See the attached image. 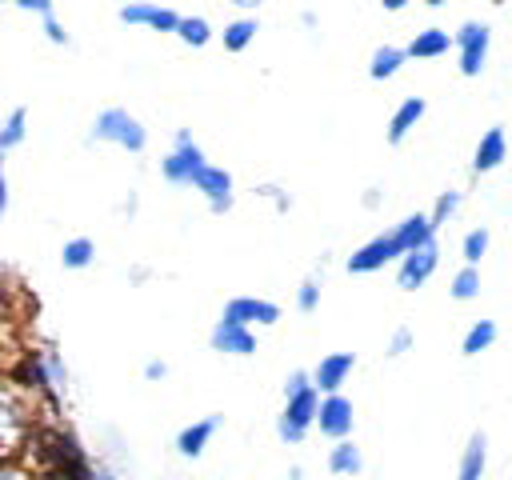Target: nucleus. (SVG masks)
I'll list each match as a JSON object with an SVG mask.
<instances>
[{
	"label": "nucleus",
	"mask_w": 512,
	"mask_h": 480,
	"mask_svg": "<svg viewBox=\"0 0 512 480\" xmlns=\"http://www.w3.org/2000/svg\"><path fill=\"white\" fill-rule=\"evenodd\" d=\"M28 444H32V456H36V468L44 480H84L92 468L80 440L64 428H32Z\"/></svg>",
	"instance_id": "f257e3e1"
},
{
	"label": "nucleus",
	"mask_w": 512,
	"mask_h": 480,
	"mask_svg": "<svg viewBox=\"0 0 512 480\" xmlns=\"http://www.w3.org/2000/svg\"><path fill=\"white\" fill-rule=\"evenodd\" d=\"M316 404H320V392L312 388L308 372H292L284 380V408L276 416V436L284 444H300L308 432H312V416H316Z\"/></svg>",
	"instance_id": "f03ea898"
},
{
	"label": "nucleus",
	"mask_w": 512,
	"mask_h": 480,
	"mask_svg": "<svg viewBox=\"0 0 512 480\" xmlns=\"http://www.w3.org/2000/svg\"><path fill=\"white\" fill-rule=\"evenodd\" d=\"M24 380L36 396H44L52 408L64 400V384H68V368L60 360L56 348H36L28 360H24Z\"/></svg>",
	"instance_id": "7ed1b4c3"
},
{
	"label": "nucleus",
	"mask_w": 512,
	"mask_h": 480,
	"mask_svg": "<svg viewBox=\"0 0 512 480\" xmlns=\"http://www.w3.org/2000/svg\"><path fill=\"white\" fill-rule=\"evenodd\" d=\"M92 140L116 144V148H124V152H144L148 132H144V124H140L128 108H104V112L92 120Z\"/></svg>",
	"instance_id": "20e7f679"
},
{
	"label": "nucleus",
	"mask_w": 512,
	"mask_h": 480,
	"mask_svg": "<svg viewBox=\"0 0 512 480\" xmlns=\"http://www.w3.org/2000/svg\"><path fill=\"white\" fill-rule=\"evenodd\" d=\"M208 160H204V148L192 140V132H176V148L160 160V172H164V180L168 184H176V188H192V180H196V172L204 168Z\"/></svg>",
	"instance_id": "39448f33"
},
{
	"label": "nucleus",
	"mask_w": 512,
	"mask_h": 480,
	"mask_svg": "<svg viewBox=\"0 0 512 480\" xmlns=\"http://www.w3.org/2000/svg\"><path fill=\"white\" fill-rule=\"evenodd\" d=\"M32 424H28V404L20 400L16 388L0 384V456L4 452H16L24 440H28Z\"/></svg>",
	"instance_id": "423d86ee"
},
{
	"label": "nucleus",
	"mask_w": 512,
	"mask_h": 480,
	"mask_svg": "<svg viewBox=\"0 0 512 480\" xmlns=\"http://www.w3.org/2000/svg\"><path fill=\"white\" fill-rule=\"evenodd\" d=\"M400 256H404V248H400L396 232H380V236L364 240V244L348 256V272H352V276H368V272H380L384 264H392V260H400Z\"/></svg>",
	"instance_id": "0eeeda50"
},
{
	"label": "nucleus",
	"mask_w": 512,
	"mask_h": 480,
	"mask_svg": "<svg viewBox=\"0 0 512 480\" xmlns=\"http://www.w3.org/2000/svg\"><path fill=\"white\" fill-rule=\"evenodd\" d=\"M436 268H440V244H436V240H424L420 248H412V252L400 256V264H396V284H400L404 292H416L420 284L432 280Z\"/></svg>",
	"instance_id": "6e6552de"
},
{
	"label": "nucleus",
	"mask_w": 512,
	"mask_h": 480,
	"mask_svg": "<svg viewBox=\"0 0 512 480\" xmlns=\"http://www.w3.org/2000/svg\"><path fill=\"white\" fill-rule=\"evenodd\" d=\"M352 424H356V412H352V400H348V396L328 392V396L316 404L312 428H320V436H328V440H348V436H352Z\"/></svg>",
	"instance_id": "1a4fd4ad"
},
{
	"label": "nucleus",
	"mask_w": 512,
	"mask_h": 480,
	"mask_svg": "<svg viewBox=\"0 0 512 480\" xmlns=\"http://www.w3.org/2000/svg\"><path fill=\"white\" fill-rule=\"evenodd\" d=\"M488 40H492V28H488V24H480V20L460 24V32L452 36V44L460 48V72H464V76H480V72H484Z\"/></svg>",
	"instance_id": "9d476101"
},
{
	"label": "nucleus",
	"mask_w": 512,
	"mask_h": 480,
	"mask_svg": "<svg viewBox=\"0 0 512 480\" xmlns=\"http://www.w3.org/2000/svg\"><path fill=\"white\" fill-rule=\"evenodd\" d=\"M224 320H236L244 328H252V324L256 328H272L280 320V304H272L264 296H232L224 304Z\"/></svg>",
	"instance_id": "9b49d317"
},
{
	"label": "nucleus",
	"mask_w": 512,
	"mask_h": 480,
	"mask_svg": "<svg viewBox=\"0 0 512 480\" xmlns=\"http://www.w3.org/2000/svg\"><path fill=\"white\" fill-rule=\"evenodd\" d=\"M352 368H356V356L352 352H328V356H320V364L308 372V380H312V388L316 392H340L344 388V380L352 376Z\"/></svg>",
	"instance_id": "f8f14e48"
},
{
	"label": "nucleus",
	"mask_w": 512,
	"mask_h": 480,
	"mask_svg": "<svg viewBox=\"0 0 512 480\" xmlns=\"http://www.w3.org/2000/svg\"><path fill=\"white\" fill-rule=\"evenodd\" d=\"M192 188L208 200V208L212 212H228L232 208V176L224 172V168H216V164H204L200 172H196V180H192Z\"/></svg>",
	"instance_id": "ddd939ff"
},
{
	"label": "nucleus",
	"mask_w": 512,
	"mask_h": 480,
	"mask_svg": "<svg viewBox=\"0 0 512 480\" xmlns=\"http://www.w3.org/2000/svg\"><path fill=\"white\" fill-rule=\"evenodd\" d=\"M212 348L216 352H224V356H252L256 352V332L252 328H244V324H236V320H216V328H212Z\"/></svg>",
	"instance_id": "4468645a"
},
{
	"label": "nucleus",
	"mask_w": 512,
	"mask_h": 480,
	"mask_svg": "<svg viewBox=\"0 0 512 480\" xmlns=\"http://www.w3.org/2000/svg\"><path fill=\"white\" fill-rule=\"evenodd\" d=\"M120 20L124 24H140V28H152V32H176V12L164 8V4H148V0H136V4H124L120 8Z\"/></svg>",
	"instance_id": "2eb2a0df"
},
{
	"label": "nucleus",
	"mask_w": 512,
	"mask_h": 480,
	"mask_svg": "<svg viewBox=\"0 0 512 480\" xmlns=\"http://www.w3.org/2000/svg\"><path fill=\"white\" fill-rule=\"evenodd\" d=\"M216 432H220V416L192 420V424H184V428L176 432V452H180L184 460H196V456H204V448L212 444Z\"/></svg>",
	"instance_id": "dca6fc26"
},
{
	"label": "nucleus",
	"mask_w": 512,
	"mask_h": 480,
	"mask_svg": "<svg viewBox=\"0 0 512 480\" xmlns=\"http://www.w3.org/2000/svg\"><path fill=\"white\" fill-rule=\"evenodd\" d=\"M504 156H508L504 128H488V132L480 136L476 152H472V172H492V168H500V164H504Z\"/></svg>",
	"instance_id": "f3484780"
},
{
	"label": "nucleus",
	"mask_w": 512,
	"mask_h": 480,
	"mask_svg": "<svg viewBox=\"0 0 512 480\" xmlns=\"http://www.w3.org/2000/svg\"><path fill=\"white\" fill-rule=\"evenodd\" d=\"M484 468H488V436L484 432H472L464 452H460V464H456V480H484Z\"/></svg>",
	"instance_id": "a211bd4d"
},
{
	"label": "nucleus",
	"mask_w": 512,
	"mask_h": 480,
	"mask_svg": "<svg viewBox=\"0 0 512 480\" xmlns=\"http://www.w3.org/2000/svg\"><path fill=\"white\" fill-rule=\"evenodd\" d=\"M424 108H428V104H424L420 96L400 100V104H396V112H392V120H388V144H400V140L416 128V120L424 116Z\"/></svg>",
	"instance_id": "6ab92c4d"
},
{
	"label": "nucleus",
	"mask_w": 512,
	"mask_h": 480,
	"mask_svg": "<svg viewBox=\"0 0 512 480\" xmlns=\"http://www.w3.org/2000/svg\"><path fill=\"white\" fill-rule=\"evenodd\" d=\"M328 472L332 476H360L364 472V452L352 440H332V448H328Z\"/></svg>",
	"instance_id": "aec40b11"
},
{
	"label": "nucleus",
	"mask_w": 512,
	"mask_h": 480,
	"mask_svg": "<svg viewBox=\"0 0 512 480\" xmlns=\"http://www.w3.org/2000/svg\"><path fill=\"white\" fill-rule=\"evenodd\" d=\"M448 48H452V36H448L444 28H424V32H416V36H412V44L404 48V56L436 60V56H444Z\"/></svg>",
	"instance_id": "412c9836"
},
{
	"label": "nucleus",
	"mask_w": 512,
	"mask_h": 480,
	"mask_svg": "<svg viewBox=\"0 0 512 480\" xmlns=\"http://www.w3.org/2000/svg\"><path fill=\"white\" fill-rule=\"evenodd\" d=\"M408 56H404V48H396V44H384V48H376L372 52V60H368V76L372 80H388V76H396L400 72V64H404Z\"/></svg>",
	"instance_id": "4be33fe9"
},
{
	"label": "nucleus",
	"mask_w": 512,
	"mask_h": 480,
	"mask_svg": "<svg viewBox=\"0 0 512 480\" xmlns=\"http://www.w3.org/2000/svg\"><path fill=\"white\" fill-rule=\"evenodd\" d=\"M496 336H500L496 320H476V324L464 332V344H460V352H464V356H480V352H488V348L496 344Z\"/></svg>",
	"instance_id": "5701e85b"
},
{
	"label": "nucleus",
	"mask_w": 512,
	"mask_h": 480,
	"mask_svg": "<svg viewBox=\"0 0 512 480\" xmlns=\"http://www.w3.org/2000/svg\"><path fill=\"white\" fill-rule=\"evenodd\" d=\"M92 260H96V244H92L88 236H72V240H64V248H60V264H64V268L80 272V268H88Z\"/></svg>",
	"instance_id": "b1692460"
},
{
	"label": "nucleus",
	"mask_w": 512,
	"mask_h": 480,
	"mask_svg": "<svg viewBox=\"0 0 512 480\" xmlns=\"http://www.w3.org/2000/svg\"><path fill=\"white\" fill-rule=\"evenodd\" d=\"M24 136H28V112H24V108H12V112L0 120V152L20 148Z\"/></svg>",
	"instance_id": "393cba45"
},
{
	"label": "nucleus",
	"mask_w": 512,
	"mask_h": 480,
	"mask_svg": "<svg viewBox=\"0 0 512 480\" xmlns=\"http://www.w3.org/2000/svg\"><path fill=\"white\" fill-rule=\"evenodd\" d=\"M176 36H180L184 44H192V48H204V44L212 40V24H208L204 16H180V20H176Z\"/></svg>",
	"instance_id": "a878e982"
},
{
	"label": "nucleus",
	"mask_w": 512,
	"mask_h": 480,
	"mask_svg": "<svg viewBox=\"0 0 512 480\" xmlns=\"http://www.w3.org/2000/svg\"><path fill=\"white\" fill-rule=\"evenodd\" d=\"M252 40H256V20H252V16L224 24V48H228V52H244Z\"/></svg>",
	"instance_id": "bb28decb"
},
{
	"label": "nucleus",
	"mask_w": 512,
	"mask_h": 480,
	"mask_svg": "<svg viewBox=\"0 0 512 480\" xmlns=\"http://www.w3.org/2000/svg\"><path fill=\"white\" fill-rule=\"evenodd\" d=\"M448 292H452V300H476V296H480V272H476L472 264H464V268L452 276Z\"/></svg>",
	"instance_id": "cd10ccee"
},
{
	"label": "nucleus",
	"mask_w": 512,
	"mask_h": 480,
	"mask_svg": "<svg viewBox=\"0 0 512 480\" xmlns=\"http://www.w3.org/2000/svg\"><path fill=\"white\" fill-rule=\"evenodd\" d=\"M456 208H460V192H452V188L440 192L436 204H432V212H428V224H432V228H444V224L456 216Z\"/></svg>",
	"instance_id": "c85d7f7f"
},
{
	"label": "nucleus",
	"mask_w": 512,
	"mask_h": 480,
	"mask_svg": "<svg viewBox=\"0 0 512 480\" xmlns=\"http://www.w3.org/2000/svg\"><path fill=\"white\" fill-rule=\"evenodd\" d=\"M488 240H492V236H488V228H472V232L464 236V244H460L464 264H472V268H476V264H480V256L488 252Z\"/></svg>",
	"instance_id": "c756f323"
},
{
	"label": "nucleus",
	"mask_w": 512,
	"mask_h": 480,
	"mask_svg": "<svg viewBox=\"0 0 512 480\" xmlns=\"http://www.w3.org/2000/svg\"><path fill=\"white\" fill-rule=\"evenodd\" d=\"M316 304H320V280L308 276V280L300 284V292H296V308H300V312H316Z\"/></svg>",
	"instance_id": "7c9ffc66"
},
{
	"label": "nucleus",
	"mask_w": 512,
	"mask_h": 480,
	"mask_svg": "<svg viewBox=\"0 0 512 480\" xmlns=\"http://www.w3.org/2000/svg\"><path fill=\"white\" fill-rule=\"evenodd\" d=\"M44 36H48L52 44H68V32H64V24H60L56 16H44Z\"/></svg>",
	"instance_id": "2f4dec72"
},
{
	"label": "nucleus",
	"mask_w": 512,
	"mask_h": 480,
	"mask_svg": "<svg viewBox=\"0 0 512 480\" xmlns=\"http://www.w3.org/2000/svg\"><path fill=\"white\" fill-rule=\"evenodd\" d=\"M408 344H412V332H408V328H396L392 340H388V356H400Z\"/></svg>",
	"instance_id": "473e14b6"
},
{
	"label": "nucleus",
	"mask_w": 512,
	"mask_h": 480,
	"mask_svg": "<svg viewBox=\"0 0 512 480\" xmlns=\"http://www.w3.org/2000/svg\"><path fill=\"white\" fill-rule=\"evenodd\" d=\"M12 4L24 12H36V16H52V0H12Z\"/></svg>",
	"instance_id": "72a5a7b5"
},
{
	"label": "nucleus",
	"mask_w": 512,
	"mask_h": 480,
	"mask_svg": "<svg viewBox=\"0 0 512 480\" xmlns=\"http://www.w3.org/2000/svg\"><path fill=\"white\" fill-rule=\"evenodd\" d=\"M8 212V176H4V152H0V220Z\"/></svg>",
	"instance_id": "f704fd0d"
},
{
	"label": "nucleus",
	"mask_w": 512,
	"mask_h": 480,
	"mask_svg": "<svg viewBox=\"0 0 512 480\" xmlns=\"http://www.w3.org/2000/svg\"><path fill=\"white\" fill-rule=\"evenodd\" d=\"M144 376H148V380H164V376H168V364L148 360V364H144Z\"/></svg>",
	"instance_id": "c9c22d12"
},
{
	"label": "nucleus",
	"mask_w": 512,
	"mask_h": 480,
	"mask_svg": "<svg viewBox=\"0 0 512 480\" xmlns=\"http://www.w3.org/2000/svg\"><path fill=\"white\" fill-rule=\"evenodd\" d=\"M84 480H116V472H112V468H108V464H92V468H88V476H84Z\"/></svg>",
	"instance_id": "e433bc0d"
},
{
	"label": "nucleus",
	"mask_w": 512,
	"mask_h": 480,
	"mask_svg": "<svg viewBox=\"0 0 512 480\" xmlns=\"http://www.w3.org/2000/svg\"><path fill=\"white\" fill-rule=\"evenodd\" d=\"M8 292H12V276H8V268L0 260V304H8Z\"/></svg>",
	"instance_id": "4c0bfd02"
},
{
	"label": "nucleus",
	"mask_w": 512,
	"mask_h": 480,
	"mask_svg": "<svg viewBox=\"0 0 512 480\" xmlns=\"http://www.w3.org/2000/svg\"><path fill=\"white\" fill-rule=\"evenodd\" d=\"M0 480H32L28 472H20V468H12V464H4L0 460Z\"/></svg>",
	"instance_id": "58836bf2"
},
{
	"label": "nucleus",
	"mask_w": 512,
	"mask_h": 480,
	"mask_svg": "<svg viewBox=\"0 0 512 480\" xmlns=\"http://www.w3.org/2000/svg\"><path fill=\"white\" fill-rule=\"evenodd\" d=\"M380 4H384V8H388V12H400V8H408V4H412V0H380Z\"/></svg>",
	"instance_id": "ea45409f"
},
{
	"label": "nucleus",
	"mask_w": 512,
	"mask_h": 480,
	"mask_svg": "<svg viewBox=\"0 0 512 480\" xmlns=\"http://www.w3.org/2000/svg\"><path fill=\"white\" fill-rule=\"evenodd\" d=\"M232 4H236V8H256L260 0H232Z\"/></svg>",
	"instance_id": "a19ab883"
},
{
	"label": "nucleus",
	"mask_w": 512,
	"mask_h": 480,
	"mask_svg": "<svg viewBox=\"0 0 512 480\" xmlns=\"http://www.w3.org/2000/svg\"><path fill=\"white\" fill-rule=\"evenodd\" d=\"M424 4H428V8H444L448 0H424Z\"/></svg>",
	"instance_id": "79ce46f5"
}]
</instances>
